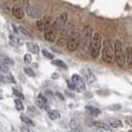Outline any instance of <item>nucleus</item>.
I'll use <instances>...</instances> for the list:
<instances>
[{
    "label": "nucleus",
    "mask_w": 132,
    "mask_h": 132,
    "mask_svg": "<svg viewBox=\"0 0 132 132\" xmlns=\"http://www.w3.org/2000/svg\"><path fill=\"white\" fill-rule=\"evenodd\" d=\"M101 45H102V35L100 33H95L90 43V55L92 58H97L101 51Z\"/></svg>",
    "instance_id": "1"
},
{
    "label": "nucleus",
    "mask_w": 132,
    "mask_h": 132,
    "mask_svg": "<svg viewBox=\"0 0 132 132\" xmlns=\"http://www.w3.org/2000/svg\"><path fill=\"white\" fill-rule=\"evenodd\" d=\"M114 58V46L110 40H104L103 43V51H102V60L107 63H112Z\"/></svg>",
    "instance_id": "2"
},
{
    "label": "nucleus",
    "mask_w": 132,
    "mask_h": 132,
    "mask_svg": "<svg viewBox=\"0 0 132 132\" xmlns=\"http://www.w3.org/2000/svg\"><path fill=\"white\" fill-rule=\"evenodd\" d=\"M114 58H115L118 65L122 67L125 64V60H126L125 58V51H124V48H122V44L119 40L116 41L115 46H114Z\"/></svg>",
    "instance_id": "3"
},
{
    "label": "nucleus",
    "mask_w": 132,
    "mask_h": 132,
    "mask_svg": "<svg viewBox=\"0 0 132 132\" xmlns=\"http://www.w3.org/2000/svg\"><path fill=\"white\" fill-rule=\"evenodd\" d=\"M91 39H92V28L88 27V26H86L84 28V30H82V35H81V39H80L82 48H86L88 45H90Z\"/></svg>",
    "instance_id": "4"
},
{
    "label": "nucleus",
    "mask_w": 132,
    "mask_h": 132,
    "mask_svg": "<svg viewBox=\"0 0 132 132\" xmlns=\"http://www.w3.org/2000/svg\"><path fill=\"white\" fill-rule=\"evenodd\" d=\"M80 44V35L78 33H72V35L68 38L67 41V47L69 51H75Z\"/></svg>",
    "instance_id": "5"
},
{
    "label": "nucleus",
    "mask_w": 132,
    "mask_h": 132,
    "mask_svg": "<svg viewBox=\"0 0 132 132\" xmlns=\"http://www.w3.org/2000/svg\"><path fill=\"white\" fill-rule=\"evenodd\" d=\"M70 81H72L73 85H74V90H75V91H78V92L85 91V84H84V81H82V78H81L80 75L74 74V75L72 76Z\"/></svg>",
    "instance_id": "6"
},
{
    "label": "nucleus",
    "mask_w": 132,
    "mask_h": 132,
    "mask_svg": "<svg viewBox=\"0 0 132 132\" xmlns=\"http://www.w3.org/2000/svg\"><path fill=\"white\" fill-rule=\"evenodd\" d=\"M56 34H57V28H56V24L53 26H50L48 28L45 29V39L50 43L56 40Z\"/></svg>",
    "instance_id": "7"
},
{
    "label": "nucleus",
    "mask_w": 132,
    "mask_h": 132,
    "mask_svg": "<svg viewBox=\"0 0 132 132\" xmlns=\"http://www.w3.org/2000/svg\"><path fill=\"white\" fill-rule=\"evenodd\" d=\"M81 74H82V76H84L85 81L88 82V84H92V82H95V81H96V76H95V74L92 73L91 69L84 68L82 70H81Z\"/></svg>",
    "instance_id": "8"
},
{
    "label": "nucleus",
    "mask_w": 132,
    "mask_h": 132,
    "mask_svg": "<svg viewBox=\"0 0 132 132\" xmlns=\"http://www.w3.org/2000/svg\"><path fill=\"white\" fill-rule=\"evenodd\" d=\"M50 26H51V18H50V17H45V18L39 20L36 22V27H38V29L41 30V32H45V29L48 28Z\"/></svg>",
    "instance_id": "9"
},
{
    "label": "nucleus",
    "mask_w": 132,
    "mask_h": 132,
    "mask_svg": "<svg viewBox=\"0 0 132 132\" xmlns=\"http://www.w3.org/2000/svg\"><path fill=\"white\" fill-rule=\"evenodd\" d=\"M92 126H95V127H97L98 130H102V131H112V127L108 124L102 122V121H93Z\"/></svg>",
    "instance_id": "10"
},
{
    "label": "nucleus",
    "mask_w": 132,
    "mask_h": 132,
    "mask_svg": "<svg viewBox=\"0 0 132 132\" xmlns=\"http://www.w3.org/2000/svg\"><path fill=\"white\" fill-rule=\"evenodd\" d=\"M36 105L39 108H43V109H46L48 110V107H47V100L45 98L43 95H39L38 96V100H36Z\"/></svg>",
    "instance_id": "11"
},
{
    "label": "nucleus",
    "mask_w": 132,
    "mask_h": 132,
    "mask_svg": "<svg viewBox=\"0 0 132 132\" xmlns=\"http://www.w3.org/2000/svg\"><path fill=\"white\" fill-rule=\"evenodd\" d=\"M26 11H27L29 17H33V18H39V17H40V11H39L36 7L29 6V7L26 9Z\"/></svg>",
    "instance_id": "12"
},
{
    "label": "nucleus",
    "mask_w": 132,
    "mask_h": 132,
    "mask_svg": "<svg viewBox=\"0 0 132 132\" xmlns=\"http://www.w3.org/2000/svg\"><path fill=\"white\" fill-rule=\"evenodd\" d=\"M10 44L12 46H21V45L23 44V41L21 38L16 35V34H10Z\"/></svg>",
    "instance_id": "13"
},
{
    "label": "nucleus",
    "mask_w": 132,
    "mask_h": 132,
    "mask_svg": "<svg viewBox=\"0 0 132 132\" xmlns=\"http://www.w3.org/2000/svg\"><path fill=\"white\" fill-rule=\"evenodd\" d=\"M12 15L16 17V18H18V20H21L22 17H23L24 12H23V9L21 7V6H18V5H16V6H13V9H12Z\"/></svg>",
    "instance_id": "14"
},
{
    "label": "nucleus",
    "mask_w": 132,
    "mask_h": 132,
    "mask_svg": "<svg viewBox=\"0 0 132 132\" xmlns=\"http://www.w3.org/2000/svg\"><path fill=\"white\" fill-rule=\"evenodd\" d=\"M0 63H3V64H5V65L10 67V65H13V61L7 56H0Z\"/></svg>",
    "instance_id": "15"
},
{
    "label": "nucleus",
    "mask_w": 132,
    "mask_h": 132,
    "mask_svg": "<svg viewBox=\"0 0 132 132\" xmlns=\"http://www.w3.org/2000/svg\"><path fill=\"white\" fill-rule=\"evenodd\" d=\"M86 110H87V113L88 114H91L92 116H97V115H100L101 114L100 109L95 108V107H91V105H87V107H86Z\"/></svg>",
    "instance_id": "16"
},
{
    "label": "nucleus",
    "mask_w": 132,
    "mask_h": 132,
    "mask_svg": "<svg viewBox=\"0 0 132 132\" xmlns=\"http://www.w3.org/2000/svg\"><path fill=\"white\" fill-rule=\"evenodd\" d=\"M27 47H28V50L32 53H34V55H38L39 53V47H38V45L34 44V43H28L27 44Z\"/></svg>",
    "instance_id": "17"
},
{
    "label": "nucleus",
    "mask_w": 132,
    "mask_h": 132,
    "mask_svg": "<svg viewBox=\"0 0 132 132\" xmlns=\"http://www.w3.org/2000/svg\"><path fill=\"white\" fill-rule=\"evenodd\" d=\"M108 125L112 128H116V127H120L121 125H122V122H121L120 120H116V119H109Z\"/></svg>",
    "instance_id": "18"
},
{
    "label": "nucleus",
    "mask_w": 132,
    "mask_h": 132,
    "mask_svg": "<svg viewBox=\"0 0 132 132\" xmlns=\"http://www.w3.org/2000/svg\"><path fill=\"white\" fill-rule=\"evenodd\" d=\"M48 118L51 120H58L61 118V114L58 110H48Z\"/></svg>",
    "instance_id": "19"
},
{
    "label": "nucleus",
    "mask_w": 132,
    "mask_h": 132,
    "mask_svg": "<svg viewBox=\"0 0 132 132\" xmlns=\"http://www.w3.org/2000/svg\"><path fill=\"white\" fill-rule=\"evenodd\" d=\"M126 61L130 67H132V47H127L126 48Z\"/></svg>",
    "instance_id": "20"
},
{
    "label": "nucleus",
    "mask_w": 132,
    "mask_h": 132,
    "mask_svg": "<svg viewBox=\"0 0 132 132\" xmlns=\"http://www.w3.org/2000/svg\"><path fill=\"white\" fill-rule=\"evenodd\" d=\"M52 63L55 64L56 67H60V68L67 69V64L64 63L63 61H61V60H53V61H52Z\"/></svg>",
    "instance_id": "21"
},
{
    "label": "nucleus",
    "mask_w": 132,
    "mask_h": 132,
    "mask_svg": "<svg viewBox=\"0 0 132 132\" xmlns=\"http://www.w3.org/2000/svg\"><path fill=\"white\" fill-rule=\"evenodd\" d=\"M69 125H70V128L74 130V131H79V130H80V124H79L78 120H72Z\"/></svg>",
    "instance_id": "22"
},
{
    "label": "nucleus",
    "mask_w": 132,
    "mask_h": 132,
    "mask_svg": "<svg viewBox=\"0 0 132 132\" xmlns=\"http://www.w3.org/2000/svg\"><path fill=\"white\" fill-rule=\"evenodd\" d=\"M21 120L23 121L24 124H27V125H30V126H33L34 125V122H33L30 119H29L28 116H26V115H21Z\"/></svg>",
    "instance_id": "23"
},
{
    "label": "nucleus",
    "mask_w": 132,
    "mask_h": 132,
    "mask_svg": "<svg viewBox=\"0 0 132 132\" xmlns=\"http://www.w3.org/2000/svg\"><path fill=\"white\" fill-rule=\"evenodd\" d=\"M0 73H1V74H9V67L7 65L0 63Z\"/></svg>",
    "instance_id": "24"
},
{
    "label": "nucleus",
    "mask_w": 132,
    "mask_h": 132,
    "mask_svg": "<svg viewBox=\"0 0 132 132\" xmlns=\"http://www.w3.org/2000/svg\"><path fill=\"white\" fill-rule=\"evenodd\" d=\"M15 105L17 110H23V103L21 102V100H15Z\"/></svg>",
    "instance_id": "25"
},
{
    "label": "nucleus",
    "mask_w": 132,
    "mask_h": 132,
    "mask_svg": "<svg viewBox=\"0 0 132 132\" xmlns=\"http://www.w3.org/2000/svg\"><path fill=\"white\" fill-rule=\"evenodd\" d=\"M5 82H12V84H15L16 80H15V78L11 74H7V76H5Z\"/></svg>",
    "instance_id": "26"
},
{
    "label": "nucleus",
    "mask_w": 132,
    "mask_h": 132,
    "mask_svg": "<svg viewBox=\"0 0 132 132\" xmlns=\"http://www.w3.org/2000/svg\"><path fill=\"white\" fill-rule=\"evenodd\" d=\"M65 22H67V15H65V13H62L60 16V18H58V23L64 24Z\"/></svg>",
    "instance_id": "27"
},
{
    "label": "nucleus",
    "mask_w": 132,
    "mask_h": 132,
    "mask_svg": "<svg viewBox=\"0 0 132 132\" xmlns=\"http://www.w3.org/2000/svg\"><path fill=\"white\" fill-rule=\"evenodd\" d=\"M12 92H13V95H15V96L18 97V98H21V100H23V98H24L23 93H22V92H20L18 90H16V88H13V90H12Z\"/></svg>",
    "instance_id": "28"
},
{
    "label": "nucleus",
    "mask_w": 132,
    "mask_h": 132,
    "mask_svg": "<svg viewBox=\"0 0 132 132\" xmlns=\"http://www.w3.org/2000/svg\"><path fill=\"white\" fill-rule=\"evenodd\" d=\"M24 73L29 76H35V73L33 72V69H30L29 67H26V68H24Z\"/></svg>",
    "instance_id": "29"
},
{
    "label": "nucleus",
    "mask_w": 132,
    "mask_h": 132,
    "mask_svg": "<svg viewBox=\"0 0 132 132\" xmlns=\"http://www.w3.org/2000/svg\"><path fill=\"white\" fill-rule=\"evenodd\" d=\"M28 113L29 114H32V115H38V110H36L35 107H32V105H29L28 107Z\"/></svg>",
    "instance_id": "30"
},
{
    "label": "nucleus",
    "mask_w": 132,
    "mask_h": 132,
    "mask_svg": "<svg viewBox=\"0 0 132 132\" xmlns=\"http://www.w3.org/2000/svg\"><path fill=\"white\" fill-rule=\"evenodd\" d=\"M43 55H44L46 58H48V60H53V55H52L51 52H48L47 50H43Z\"/></svg>",
    "instance_id": "31"
},
{
    "label": "nucleus",
    "mask_w": 132,
    "mask_h": 132,
    "mask_svg": "<svg viewBox=\"0 0 132 132\" xmlns=\"http://www.w3.org/2000/svg\"><path fill=\"white\" fill-rule=\"evenodd\" d=\"M23 60H24V63H27V64L30 63V62H32V56H30V53H27V55H24Z\"/></svg>",
    "instance_id": "32"
},
{
    "label": "nucleus",
    "mask_w": 132,
    "mask_h": 132,
    "mask_svg": "<svg viewBox=\"0 0 132 132\" xmlns=\"http://www.w3.org/2000/svg\"><path fill=\"white\" fill-rule=\"evenodd\" d=\"M21 132H33V131L30 130V128H28V127H26V126H24V127H21Z\"/></svg>",
    "instance_id": "33"
},
{
    "label": "nucleus",
    "mask_w": 132,
    "mask_h": 132,
    "mask_svg": "<svg viewBox=\"0 0 132 132\" xmlns=\"http://www.w3.org/2000/svg\"><path fill=\"white\" fill-rule=\"evenodd\" d=\"M67 84H68V87L69 88H72V90H74V85H73V82H72V81H67Z\"/></svg>",
    "instance_id": "34"
},
{
    "label": "nucleus",
    "mask_w": 132,
    "mask_h": 132,
    "mask_svg": "<svg viewBox=\"0 0 132 132\" xmlns=\"http://www.w3.org/2000/svg\"><path fill=\"white\" fill-rule=\"evenodd\" d=\"M0 81H1V82H5V76L3 75L1 73H0Z\"/></svg>",
    "instance_id": "35"
},
{
    "label": "nucleus",
    "mask_w": 132,
    "mask_h": 132,
    "mask_svg": "<svg viewBox=\"0 0 132 132\" xmlns=\"http://www.w3.org/2000/svg\"><path fill=\"white\" fill-rule=\"evenodd\" d=\"M56 96H57V97H58V98H60V100H61V101H64V97H63V96H62V95H61V93H56Z\"/></svg>",
    "instance_id": "36"
},
{
    "label": "nucleus",
    "mask_w": 132,
    "mask_h": 132,
    "mask_svg": "<svg viewBox=\"0 0 132 132\" xmlns=\"http://www.w3.org/2000/svg\"><path fill=\"white\" fill-rule=\"evenodd\" d=\"M95 132H104V131H102V130H98V128H97V130H95Z\"/></svg>",
    "instance_id": "37"
},
{
    "label": "nucleus",
    "mask_w": 132,
    "mask_h": 132,
    "mask_svg": "<svg viewBox=\"0 0 132 132\" xmlns=\"http://www.w3.org/2000/svg\"><path fill=\"white\" fill-rule=\"evenodd\" d=\"M3 97V92H1V90H0V98Z\"/></svg>",
    "instance_id": "38"
},
{
    "label": "nucleus",
    "mask_w": 132,
    "mask_h": 132,
    "mask_svg": "<svg viewBox=\"0 0 132 132\" xmlns=\"http://www.w3.org/2000/svg\"><path fill=\"white\" fill-rule=\"evenodd\" d=\"M128 132H132V130H131V131H128Z\"/></svg>",
    "instance_id": "39"
},
{
    "label": "nucleus",
    "mask_w": 132,
    "mask_h": 132,
    "mask_svg": "<svg viewBox=\"0 0 132 132\" xmlns=\"http://www.w3.org/2000/svg\"><path fill=\"white\" fill-rule=\"evenodd\" d=\"M130 122H132V120H131V121H130Z\"/></svg>",
    "instance_id": "40"
}]
</instances>
